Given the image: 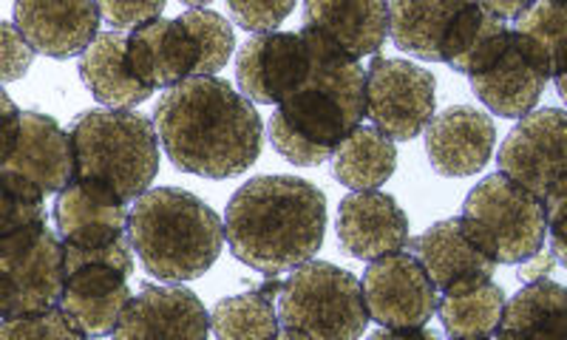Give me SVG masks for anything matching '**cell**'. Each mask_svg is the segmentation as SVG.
Returning a JSON list of instances; mask_svg holds the SVG:
<instances>
[{"label": "cell", "instance_id": "4dcf8cb0", "mask_svg": "<svg viewBox=\"0 0 567 340\" xmlns=\"http://www.w3.org/2000/svg\"><path fill=\"white\" fill-rule=\"evenodd\" d=\"M210 332L221 340L278 338V312L265 292H241L216 303Z\"/></svg>", "mask_w": 567, "mask_h": 340}, {"label": "cell", "instance_id": "277c9868", "mask_svg": "<svg viewBox=\"0 0 567 340\" xmlns=\"http://www.w3.org/2000/svg\"><path fill=\"white\" fill-rule=\"evenodd\" d=\"M131 247L159 281H194L210 270L225 245V225L210 205L182 187L136 196L128 216Z\"/></svg>", "mask_w": 567, "mask_h": 340}, {"label": "cell", "instance_id": "f1b7e54d", "mask_svg": "<svg viewBox=\"0 0 567 340\" xmlns=\"http://www.w3.org/2000/svg\"><path fill=\"white\" fill-rule=\"evenodd\" d=\"M505 292L491 278L445 289L437 298V315L452 338H491L503 318Z\"/></svg>", "mask_w": 567, "mask_h": 340}, {"label": "cell", "instance_id": "ac0fdd59", "mask_svg": "<svg viewBox=\"0 0 567 340\" xmlns=\"http://www.w3.org/2000/svg\"><path fill=\"white\" fill-rule=\"evenodd\" d=\"M128 69L145 89L165 91L194 78L199 49L182 20L154 18L131 29L125 43Z\"/></svg>", "mask_w": 567, "mask_h": 340}, {"label": "cell", "instance_id": "8992f818", "mask_svg": "<svg viewBox=\"0 0 567 340\" xmlns=\"http://www.w3.org/2000/svg\"><path fill=\"white\" fill-rule=\"evenodd\" d=\"M361 281L343 267L303 261L278 289V334L290 340H354L367 332Z\"/></svg>", "mask_w": 567, "mask_h": 340}, {"label": "cell", "instance_id": "f546056e", "mask_svg": "<svg viewBox=\"0 0 567 340\" xmlns=\"http://www.w3.org/2000/svg\"><path fill=\"white\" fill-rule=\"evenodd\" d=\"M508 43V20H499L474 0L463 12V18L457 20L452 40L445 45V63L452 65L454 71H460V74H468L471 78V74L488 69L505 52Z\"/></svg>", "mask_w": 567, "mask_h": 340}, {"label": "cell", "instance_id": "e0dca14e", "mask_svg": "<svg viewBox=\"0 0 567 340\" xmlns=\"http://www.w3.org/2000/svg\"><path fill=\"white\" fill-rule=\"evenodd\" d=\"M412 256L423 264V270L440 292L463 287L471 281H485L496 272V258L480 245L465 218H445L432 225L423 236L412 241Z\"/></svg>", "mask_w": 567, "mask_h": 340}, {"label": "cell", "instance_id": "7a4b0ae2", "mask_svg": "<svg viewBox=\"0 0 567 340\" xmlns=\"http://www.w3.org/2000/svg\"><path fill=\"white\" fill-rule=\"evenodd\" d=\"M307 69L270 120L272 148L298 167H318L367 116V71L327 34L303 27Z\"/></svg>", "mask_w": 567, "mask_h": 340}, {"label": "cell", "instance_id": "7402d4cb", "mask_svg": "<svg viewBox=\"0 0 567 340\" xmlns=\"http://www.w3.org/2000/svg\"><path fill=\"white\" fill-rule=\"evenodd\" d=\"M128 278L109 264L78 267L65 272L60 309L69 312L85 334H111L131 301Z\"/></svg>", "mask_w": 567, "mask_h": 340}, {"label": "cell", "instance_id": "8d00e7d4", "mask_svg": "<svg viewBox=\"0 0 567 340\" xmlns=\"http://www.w3.org/2000/svg\"><path fill=\"white\" fill-rule=\"evenodd\" d=\"M100 18L109 23L111 29L120 32H131V29L148 23V20L162 18L168 0H97Z\"/></svg>", "mask_w": 567, "mask_h": 340}, {"label": "cell", "instance_id": "30bf717a", "mask_svg": "<svg viewBox=\"0 0 567 340\" xmlns=\"http://www.w3.org/2000/svg\"><path fill=\"white\" fill-rule=\"evenodd\" d=\"M523 123L505 136L499 148V174L530 190L536 199L567 193L565 136L567 120L561 109L528 111Z\"/></svg>", "mask_w": 567, "mask_h": 340}, {"label": "cell", "instance_id": "d590c367", "mask_svg": "<svg viewBox=\"0 0 567 340\" xmlns=\"http://www.w3.org/2000/svg\"><path fill=\"white\" fill-rule=\"evenodd\" d=\"M34 63V49L14 23L0 20V83L27 78Z\"/></svg>", "mask_w": 567, "mask_h": 340}, {"label": "cell", "instance_id": "3957f363", "mask_svg": "<svg viewBox=\"0 0 567 340\" xmlns=\"http://www.w3.org/2000/svg\"><path fill=\"white\" fill-rule=\"evenodd\" d=\"M221 225L241 264L281 276L321 250L327 196L298 176H256L233 193Z\"/></svg>", "mask_w": 567, "mask_h": 340}, {"label": "cell", "instance_id": "e575fe53", "mask_svg": "<svg viewBox=\"0 0 567 340\" xmlns=\"http://www.w3.org/2000/svg\"><path fill=\"white\" fill-rule=\"evenodd\" d=\"M233 20L256 34L276 32L278 23L296 9V0H227Z\"/></svg>", "mask_w": 567, "mask_h": 340}, {"label": "cell", "instance_id": "9c48e42d", "mask_svg": "<svg viewBox=\"0 0 567 340\" xmlns=\"http://www.w3.org/2000/svg\"><path fill=\"white\" fill-rule=\"evenodd\" d=\"M432 71L409 60L374 58L367 69V116L389 140L409 142L432 123L437 105Z\"/></svg>", "mask_w": 567, "mask_h": 340}, {"label": "cell", "instance_id": "4316f807", "mask_svg": "<svg viewBox=\"0 0 567 340\" xmlns=\"http://www.w3.org/2000/svg\"><path fill=\"white\" fill-rule=\"evenodd\" d=\"M565 34L567 7L561 0H534L511 29L514 43L534 60L536 69L554 80L559 94L565 96Z\"/></svg>", "mask_w": 567, "mask_h": 340}, {"label": "cell", "instance_id": "ab89813d", "mask_svg": "<svg viewBox=\"0 0 567 340\" xmlns=\"http://www.w3.org/2000/svg\"><path fill=\"white\" fill-rule=\"evenodd\" d=\"M477 3L499 20H516L534 0H477Z\"/></svg>", "mask_w": 567, "mask_h": 340}, {"label": "cell", "instance_id": "2e32d148", "mask_svg": "<svg viewBox=\"0 0 567 340\" xmlns=\"http://www.w3.org/2000/svg\"><path fill=\"white\" fill-rule=\"evenodd\" d=\"M128 202L89 179H71L54 202L58 236L74 247H103L128 238Z\"/></svg>", "mask_w": 567, "mask_h": 340}, {"label": "cell", "instance_id": "d4e9b609", "mask_svg": "<svg viewBox=\"0 0 567 340\" xmlns=\"http://www.w3.org/2000/svg\"><path fill=\"white\" fill-rule=\"evenodd\" d=\"M125 43H128V34L111 29V32H100L80 54V78L85 89L109 109H136L154 94L131 74Z\"/></svg>", "mask_w": 567, "mask_h": 340}, {"label": "cell", "instance_id": "7c38bea8", "mask_svg": "<svg viewBox=\"0 0 567 340\" xmlns=\"http://www.w3.org/2000/svg\"><path fill=\"white\" fill-rule=\"evenodd\" d=\"M100 23L97 0H14V27L45 58L83 54L100 34Z\"/></svg>", "mask_w": 567, "mask_h": 340}, {"label": "cell", "instance_id": "ba28073f", "mask_svg": "<svg viewBox=\"0 0 567 340\" xmlns=\"http://www.w3.org/2000/svg\"><path fill=\"white\" fill-rule=\"evenodd\" d=\"M65 287L63 238L45 221L0 238V318L60 307Z\"/></svg>", "mask_w": 567, "mask_h": 340}, {"label": "cell", "instance_id": "cb8c5ba5", "mask_svg": "<svg viewBox=\"0 0 567 340\" xmlns=\"http://www.w3.org/2000/svg\"><path fill=\"white\" fill-rule=\"evenodd\" d=\"M471 91L477 94L480 103L494 114L519 120L539 103L542 91L548 85V78L534 65V60L514 43L505 45V52L488 65V69L471 74Z\"/></svg>", "mask_w": 567, "mask_h": 340}, {"label": "cell", "instance_id": "44dd1931", "mask_svg": "<svg viewBox=\"0 0 567 340\" xmlns=\"http://www.w3.org/2000/svg\"><path fill=\"white\" fill-rule=\"evenodd\" d=\"M303 27L318 29L352 60L381 52L389 34V0H303Z\"/></svg>", "mask_w": 567, "mask_h": 340}, {"label": "cell", "instance_id": "5b68a950", "mask_svg": "<svg viewBox=\"0 0 567 340\" xmlns=\"http://www.w3.org/2000/svg\"><path fill=\"white\" fill-rule=\"evenodd\" d=\"M74 179L100 182L136 202L159 171V136L148 116L131 109H91L71 125Z\"/></svg>", "mask_w": 567, "mask_h": 340}, {"label": "cell", "instance_id": "d6986e66", "mask_svg": "<svg viewBox=\"0 0 567 340\" xmlns=\"http://www.w3.org/2000/svg\"><path fill=\"white\" fill-rule=\"evenodd\" d=\"M307 69V45L296 32H265L247 40L236 60V78L247 100L278 105Z\"/></svg>", "mask_w": 567, "mask_h": 340}, {"label": "cell", "instance_id": "5bb4252c", "mask_svg": "<svg viewBox=\"0 0 567 340\" xmlns=\"http://www.w3.org/2000/svg\"><path fill=\"white\" fill-rule=\"evenodd\" d=\"M496 145L494 120L471 105H454L425 125V154L440 176L480 174Z\"/></svg>", "mask_w": 567, "mask_h": 340}, {"label": "cell", "instance_id": "4fadbf2b", "mask_svg": "<svg viewBox=\"0 0 567 340\" xmlns=\"http://www.w3.org/2000/svg\"><path fill=\"white\" fill-rule=\"evenodd\" d=\"M0 174L18 176L40 193H60L74 179V145L69 131L54 116L20 111V128L12 154L0 165Z\"/></svg>", "mask_w": 567, "mask_h": 340}, {"label": "cell", "instance_id": "b9f144b4", "mask_svg": "<svg viewBox=\"0 0 567 340\" xmlns=\"http://www.w3.org/2000/svg\"><path fill=\"white\" fill-rule=\"evenodd\" d=\"M561 3H565V0H561Z\"/></svg>", "mask_w": 567, "mask_h": 340}, {"label": "cell", "instance_id": "1f68e13d", "mask_svg": "<svg viewBox=\"0 0 567 340\" xmlns=\"http://www.w3.org/2000/svg\"><path fill=\"white\" fill-rule=\"evenodd\" d=\"M179 20L194 38L196 49H199L194 74H216L219 69H225L233 54V45H236V34H233L230 23L219 12H210V9H190Z\"/></svg>", "mask_w": 567, "mask_h": 340}, {"label": "cell", "instance_id": "8fae6325", "mask_svg": "<svg viewBox=\"0 0 567 340\" xmlns=\"http://www.w3.org/2000/svg\"><path fill=\"white\" fill-rule=\"evenodd\" d=\"M361 289L369 321L383 329L425 327L437 315L440 289L412 253L374 258L363 272Z\"/></svg>", "mask_w": 567, "mask_h": 340}, {"label": "cell", "instance_id": "f35d334b", "mask_svg": "<svg viewBox=\"0 0 567 340\" xmlns=\"http://www.w3.org/2000/svg\"><path fill=\"white\" fill-rule=\"evenodd\" d=\"M556 264H559V261H556L554 253L542 247V250L536 253V256H530L528 261H523V270H519V278H523V281H536V278H548V272L554 270Z\"/></svg>", "mask_w": 567, "mask_h": 340}, {"label": "cell", "instance_id": "603a6c76", "mask_svg": "<svg viewBox=\"0 0 567 340\" xmlns=\"http://www.w3.org/2000/svg\"><path fill=\"white\" fill-rule=\"evenodd\" d=\"M474 0H389V38L400 52L445 63V45Z\"/></svg>", "mask_w": 567, "mask_h": 340}, {"label": "cell", "instance_id": "52a82bcc", "mask_svg": "<svg viewBox=\"0 0 567 340\" xmlns=\"http://www.w3.org/2000/svg\"><path fill=\"white\" fill-rule=\"evenodd\" d=\"M463 218L496 264L528 261L548 238L545 202L505 174L488 176L465 196Z\"/></svg>", "mask_w": 567, "mask_h": 340}, {"label": "cell", "instance_id": "83f0119b", "mask_svg": "<svg viewBox=\"0 0 567 340\" xmlns=\"http://www.w3.org/2000/svg\"><path fill=\"white\" fill-rule=\"evenodd\" d=\"M329 159L336 179L349 190H374L392 179L398 167V148L383 131L361 123L347 140L338 142Z\"/></svg>", "mask_w": 567, "mask_h": 340}, {"label": "cell", "instance_id": "836d02e7", "mask_svg": "<svg viewBox=\"0 0 567 340\" xmlns=\"http://www.w3.org/2000/svg\"><path fill=\"white\" fill-rule=\"evenodd\" d=\"M0 338L3 340H40V338H89L80 329V323L63 312L60 307L43 309V312L18 315V318H7L0 321Z\"/></svg>", "mask_w": 567, "mask_h": 340}, {"label": "cell", "instance_id": "6da1fadb", "mask_svg": "<svg viewBox=\"0 0 567 340\" xmlns=\"http://www.w3.org/2000/svg\"><path fill=\"white\" fill-rule=\"evenodd\" d=\"M154 128L176 171L205 179L245 174L261 154L256 105L216 74H194L165 89Z\"/></svg>", "mask_w": 567, "mask_h": 340}, {"label": "cell", "instance_id": "7bdbcfd3", "mask_svg": "<svg viewBox=\"0 0 567 340\" xmlns=\"http://www.w3.org/2000/svg\"><path fill=\"white\" fill-rule=\"evenodd\" d=\"M0 321H3V318H0Z\"/></svg>", "mask_w": 567, "mask_h": 340}, {"label": "cell", "instance_id": "d6a6232c", "mask_svg": "<svg viewBox=\"0 0 567 340\" xmlns=\"http://www.w3.org/2000/svg\"><path fill=\"white\" fill-rule=\"evenodd\" d=\"M34 221H45L43 193L18 176L0 174V238Z\"/></svg>", "mask_w": 567, "mask_h": 340}, {"label": "cell", "instance_id": "484cf974", "mask_svg": "<svg viewBox=\"0 0 567 340\" xmlns=\"http://www.w3.org/2000/svg\"><path fill=\"white\" fill-rule=\"evenodd\" d=\"M494 334L499 338H565L567 334V289L561 284L536 278L511 301Z\"/></svg>", "mask_w": 567, "mask_h": 340}, {"label": "cell", "instance_id": "74e56055", "mask_svg": "<svg viewBox=\"0 0 567 340\" xmlns=\"http://www.w3.org/2000/svg\"><path fill=\"white\" fill-rule=\"evenodd\" d=\"M20 128V109L14 105L12 96L0 89V165L7 162V156L12 154L14 140H18Z\"/></svg>", "mask_w": 567, "mask_h": 340}, {"label": "cell", "instance_id": "9a60e30c", "mask_svg": "<svg viewBox=\"0 0 567 340\" xmlns=\"http://www.w3.org/2000/svg\"><path fill=\"white\" fill-rule=\"evenodd\" d=\"M210 312L185 287L145 284L131 296L114 327V338H205Z\"/></svg>", "mask_w": 567, "mask_h": 340}, {"label": "cell", "instance_id": "60d3db41", "mask_svg": "<svg viewBox=\"0 0 567 340\" xmlns=\"http://www.w3.org/2000/svg\"><path fill=\"white\" fill-rule=\"evenodd\" d=\"M182 3H187V7H194V9H205L207 3H213V0H182Z\"/></svg>", "mask_w": 567, "mask_h": 340}, {"label": "cell", "instance_id": "ffe728a7", "mask_svg": "<svg viewBox=\"0 0 567 340\" xmlns=\"http://www.w3.org/2000/svg\"><path fill=\"white\" fill-rule=\"evenodd\" d=\"M338 238L352 258L374 261L409 245V218L378 187L354 190L338 207Z\"/></svg>", "mask_w": 567, "mask_h": 340}]
</instances>
